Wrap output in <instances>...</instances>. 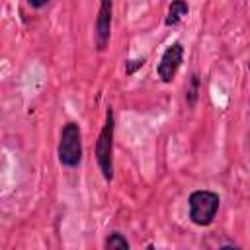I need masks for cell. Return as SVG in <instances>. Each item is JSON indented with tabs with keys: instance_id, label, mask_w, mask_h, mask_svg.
Wrapping results in <instances>:
<instances>
[{
	"instance_id": "6da1fadb",
	"label": "cell",
	"mask_w": 250,
	"mask_h": 250,
	"mask_svg": "<svg viewBox=\"0 0 250 250\" xmlns=\"http://www.w3.org/2000/svg\"><path fill=\"white\" fill-rule=\"evenodd\" d=\"M219 209V195L213 191H193L189 197V217L195 225H209Z\"/></svg>"
},
{
	"instance_id": "7a4b0ae2",
	"label": "cell",
	"mask_w": 250,
	"mask_h": 250,
	"mask_svg": "<svg viewBox=\"0 0 250 250\" xmlns=\"http://www.w3.org/2000/svg\"><path fill=\"white\" fill-rule=\"evenodd\" d=\"M82 158V143H80V129L76 123H66L61 133L59 143V160L64 166H76Z\"/></svg>"
},
{
	"instance_id": "3957f363",
	"label": "cell",
	"mask_w": 250,
	"mask_h": 250,
	"mask_svg": "<svg viewBox=\"0 0 250 250\" xmlns=\"http://www.w3.org/2000/svg\"><path fill=\"white\" fill-rule=\"evenodd\" d=\"M111 150H113V113H111V109H107L105 125H104V129H102V133L98 137V143H96L98 164H100V170H102L105 180H111V176H113Z\"/></svg>"
},
{
	"instance_id": "277c9868",
	"label": "cell",
	"mask_w": 250,
	"mask_h": 250,
	"mask_svg": "<svg viewBox=\"0 0 250 250\" xmlns=\"http://www.w3.org/2000/svg\"><path fill=\"white\" fill-rule=\"evenodd\" d=\"M182 57H184V47L180 43H174L172 47H168L160 59L158 64V76L164 82H170L174 78V74L178 72L180 64H182Z\"/></svg>"
},
{
	"instance_id": "5b68a950",
	"label": "cell",
	"mask_w": 250,
	"mask_h": 250,
	"mask_svg": "<svg viewBox=\"0 0 250 250\" xmlns=\"http://www.w3.org/2000/svg\"><path fill=\"white\" fill-rule=\"evenodd\" d=\"M109 25H111V4L102 2L100 14L96 20V45L100 51H104L109 41Z\"/></svg>"
},
{
	"instance_id": "8992f818",
	"label": "cell",
	"mask_w": 250,
	"mask_h": 250,
	"mask_svg": "<svg viewBox=\"0 0 250 250\" xmlns=\"http://www.w3.org/2000/svg\"><path fill=\"white\" fill-rule=\"evenodd\" d=\"M186 14H188V4H186V2H172V4H170V10H168L166 23H168V25H174V23H178Z\"/></svg>"
},
{
	"instance_id": "52a82bcc",
	"label": "cell",
	"mask_w": 250,
	"mask_h": 250,
	"mask_svg": "<svg viewBox=\"0 0 250 250\" xmlns=\"http://www.w3.org/2000/svg\"><path fill=\"white\" fill-rule=\"evenodd\" d=\"M105 250H129V244L119 232H113L105 240Z\"/></svg>"
},
{
	"instance_id": "ba28073f",
	"label": "cell",
	"mask_w": 250,
	"mask_h": 250,
	"mask_svg": "<svg viewBox=\"0 0 250 250\" xmlns=\"http://www.w3.org/2000/svg\"><path fill=\"white\" fill-rule=\"evenodd\" d=\"M195 92H197V76H193V88L189 90V102L193 104V100H195Z\"/></svg>"
},
{
	"instance_id": "9c48e42d",
	"label": "cell",
	"mask_w": 250,
	"mask_h": 250,
	"mask_svg": "<svg viewBox=\"0 0 250 250\" xmlns=\"http://www.w3.org/2000/svg\"><path fill=\"white\" fill-rule=\"evenodd\" d=\"M221 250H238V248H234V246H223Z\"/></svg>"
},
{
	"instance_id": "30bf717a",
	"label": "cell",
	"mask_w": 250,
	"mask_h": 250,
	"mask_svg": "<svg viewBox=\"0 0 250 250\" xmlns=\"http://www.w3.org/2000/svg\"><path fill=\"white\" fill-rule=\"evenodd\" d=\"M146 250H156V248H152V246H148V248H146Z\"/></svg>"
}]
</instances>
